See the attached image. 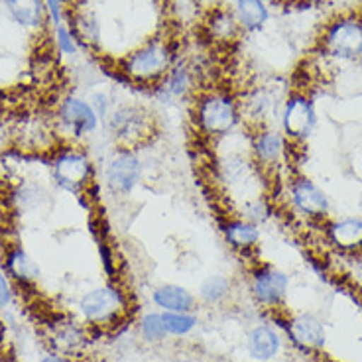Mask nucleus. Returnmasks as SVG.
Segmentation results:
<instances>
[{"instance_id":"nucleus-5","label":"nucleus","mask_w":362,"mask_h":362,"mask_svg":"<svg viewBox=\"0 0 362 362\" xmlns=\"http://www.w3.org/2000/svg\"><path fill=\"white\" fill-rule=\"evenodd\" d=\"M97 168L87 150L77 146L62 148L52 162V180L69 195H81L95 181Z\"/></svg>"},{"instance_id":"nucleus-4","label":"nucleus","mask_w":362,"mask_h":362,"mask_svg":"<svg viewBox=\"0 0 362 362\" xmlns=\"http://www.w3.org/2000/svg\"><path fill=\"white\" fill-rule=\"evenodd\" d=\"M146 162L140 150L134 148H115L103 168L105 189L112 197L124 199L130 197L144 181Z\"/></svg>"},{"instance_id":"nucleus-21","label":"nucleus","mask_w":362,"mask_h":362,"mask_svg":"<svg viewBox=\"0 0 362 362\" xmlns=\"http://www.w3.org/2000/svg\"><path fill=\"white\" fill-rule=\"evenodd\" d=\"M235 291V284L233 280L226 276V274H221V272H215V274H207L203 280L199 281L197 286V301L203 303V305H209V308H218L226 303L230 296Z\"/></svg>"},{"instance_id":"nucleus-40","label":"nucleus","mask_w":362,"mask_h":362,"mask_svg":"<svg viewBox=\"0 0 362 362\" xmlns=\"http://www.w3.org/2000/svg\"><path fill=\"white\" fill-rule=\"evenodd\" d=\"M361 211H362V195H361Z\"/></svg>"},{"instance_id":"nucleus-39","label":"nucleus","mask_w":362,"mask_h":362,"mask_svg":"<svg viewBox=\"0 0 362 362\" xmlns=\"http://www.w3.org/2000/svg\"><path fill=\"white\" fill-rule=\"evenodd\" d=\"M303 2H311V4H315V2H327V0H303Z\"/></svg>"},{"instance_id":"nucleus-22","label":"nucleus","mask_w":362,"mask_h":362,"mask_svg":"<svg viewBox=\"0 0 362 362\" xmlns=\"http://www.w3.org/2000/svg\"><path fill=\"white\" fill-rule=\"evenodd\" d=\"M205 26H207L209 37L218 44H230L243 32L233 8H226V6H215L211 10Z\"/></svg>"},{"instance_id":"nucleus-28","label":"nucleus","mask_w":362,"mask_h":362,"mask_svg":"<svg viewBox=\"0 0 362 362\" xmlns=\"http://www.w3.org/2000/svg\"><path fill=\"white\" fill-rule=\"evenodd\" d=\"M252 165L254 162H245L243 154H228L218 163V173H221V180L225 181L228 187H238L248 180V172Z\"/></svg>"},{"instance_id":"nucleus-36","label":"nucleus","mask_w":362,"mask_h":362,"mask_svg":"<svg viewBox=\"0 0 362 362\" xmlns=\"http://www.w3.org/2000/svg\"><path fill=\"white\" fill-rule=\"evenodd\" d=\"M168 362H195V358H191L189 354H175V356H172Z\"/></svg>"},{"instance_id":"nucleus-6","label":"nucleus","mask_w":362,"mask_h":362,"mask_svg":"<svg viewBox=\"0 0 362 362\" xmlns=\"http://www.w3.org/2000/svg\"><path fill=\"white\" fill-rule=\"evenodd\" d=\"M77 309L89 325H115L128 313V298L120 286L105 284L85 291L77 301Z\"/></svg>"},{"instance_id":"nucleus-30","label":"nucleus","mask_w":362,"mask_h":362,"mask_svg":"<svg viewBox=\"0 0 362 362\" xmlns=\"http://www.w3.org/2000/svg\"><path fill=\"white\" fill-rule=\"evenodd\" d=\"M238 215L240 217L248 218V221H252L258 226H262L272 215V209L268 205V201L260 197V195H252V197H246L240 203V207H238Z\"/></svg>"},{"instance_id":"nucleus-15","label":"nucleus","mask_w":362,"mask_h":362,"mask_svg":"<svg viewBox=\"0 0 362 362\" xmlns=\"http://www.w3.org/2000/svg\"><path fill=\"white\" fill-rule=\"evenodd\" d=\"M243 107V117L245 122H248L252 128L260 127H272L270 122L274 117L280 115L278 109V99L268 87H256L252 89L245 99L240 100Z\"/></svg>"},{"instance_id":"nucleus-3","label":"nucleus","mask_w":362,"mask_h":362,"mask_svg":"<svg viewBox=\"0 0 362 362\" xmlns=\"http://www.w3.org/2000/svg\"><path fill=\"white\" fill-rule=\"evenodd\" d=\"M105 128L117 148L140 150L156 134V117L140 103H122L112 109Z\"/></svg>"},{"instance_id":"nucleus-18","label":"nucleus","mask_w":362,"mask_h":362,"mask_svg":"<svg viewBox=\"0 0 362 362\" xmlns=\"http://www.w3.org/2000/svg\"><path fill=\"white\" fill-rule=\"evenodd\" d=\"M281 337L272 325L258 323L246 333L245 346L248 356L254 362L276 361L281 353Z\"/></svg>"},{"instance_id":"nucleus-25","label":"nucleus","mask_w":362,"mask_h":362,"mask_svg":"<svg viewBox=\"0 0 362 362\" xmlns=\"http://www.w3.org/2000/svg\"><path fill=\"white\" fill-rule=\"evenodd\" d=\"M69 28L79 45L97 47L100 44V24L89 10H77L69 14Z\"/></svg>"},{"instance_id":"nucleus-14","label":"nucleus","mask_w":362,"mask_h":362,"mask_svg":"<svg viewBox=\"0 0 362 362\" xmlns=\"http://www.w3.org/2000/svg\"><path fill=\"white\" fill-rule=\"evenodd\" d=\"M221 235L225 245L238 254H250L260 246L262 230L260 226L240 217V215H230L221 221Z\"/></svg>"},{"instance_id":"nucleus-34","label":"nucleus","mask_w":362,"mask_h":362,"mask_svg":"<svg viewBox=\"0 0 362 362\" xmlns=\"http://www.w3.org/2000/svg\"><path fill=\"white\" fill-rule=\"evenodd\" d=\"M12 298H14V290L10 284V276L0 268V309L8 308L12 303Z\"/></svg>"},{"instance_id":"nucleus-10","label":"nucleus","mask_w":362,"mask_h":362,"mask_svg":"<svg viewBox=\"0 0 362 362\" xmlns=\"http://www.w3.org/2000/svg\"><path fill=\"white\" fill-rule=\"evenodd\" d=\"M248 148H250V158H252L254 165L260 172H274L286 160L288 148H290V140L284 136L280 128H252V134H250V140H248Z\"/></svg>"},{"instance_id":"nucleus-1","label":"nucleus","mask_w":362,"mask_h":362,"mask_svg":"<svg viewBox=\"0 0 362 362\" xmlns=\"http://www.w3.org/2000/svg\"><path fill=\"white\" fill-rule=\"evenodd\" d=\"M195 132L209 142L230 138L245 124L240 99L226 89L203 90L193 105Z\"/></svg>"},{"instance_id":"nucleus-2","label":"nucleus","mask_w":362,"mask_h":362,"mask_svg":"<svg viewBox=\"0 0 362 362\" xmlns=\"http://www.w3.org/2000/svg\"><path fill=\"white\" fill-rule=\"evenodd\" d=\"M177 59V49L172 40L152 37L124 55L118 65L127 81L154 87L168 75Z\"/></svg>"},{"instance_id":"nucleus-26","label":"nucleus","mask_w":362,"mask_h":362,"mask_svg":"<svg viewBox=\"0 0 362 362\" xmlns=\"http://www.w3.org/2000/svg\"><path fill=\"white\" fill-rule=\"evenodd\" d=\"M138 337L146 344H150V346L163 344L170 339L168 331H165L162 311H148V313L140 317V321H138Z\"/></svg>"},{"instance_id":"nucleus-29","label":"nucleus","mask_w":362,"mask_h":362,"mask_svg":"<svg viewBox=\"0 0 362 362\" xmlns=\"http://www.w3.org/2000/svg\"><path fill=\"white\" fill-rule=\"evenodd\" d=\"M163 313V323H165V331L168 335L175 337V339H183L189 337L197 325H199V317L195 311H187V313Z\"/></svg>"},{"instance_id":"nucleus-19","label":"nucleus","mask_w":362,"mask_h":362,"mask_svg":"<svg viewBox=\"0 0 362 362\" xmlns=\"http://www.w3.org/2000/svg\"><path fill=\"white\" fill-rule=\"evenodd\" d=\"M152 303L158 311L168 313H187L197 308V296L181 284H162L152 291Z\"/></svg>"},{"instance_id":"nucleus-20","label":"nucleus","mask_w":362,"mask_h":362,"mask_svg":"<svg viewBox=\"0 0 362 362\" xmlns=\"http://www.w3.org/2000/svg\"><path fill=\"white\" fill-rule=\"evenodd\" d=\"M4 272L8 274L12 280L18 281L22 286H30V284L40 280V276H42V270H40L36 260L18 245H12L6 250Z\"/></svg>"},{"instance_id":"nucleus-12","label":"nucleus","mask_w":362,"mask_h":362,"mask_svg":"<svg viewBox=\"0 0 362 362\" xmlns=\"http://www.w3.org/2000/svg\"><path fill=\"white\" fill-rule=\"evenodd\" d=\"M288 197H290L291 207L301 217L321 221L329 217L331 213V199L323 187H319L315 181L309 180L305 175H298L290 181L288 187Z\"/></svg>"},{"instance_id":"nucleus-24","label":"nucleus","mask_w":362,"mask_h":362,"mask_svg":"<svg viewBox=\"0 0 362 362\" xmlns=\"http://www.w3.org/2000/svg\"><path fill=\"white\" fill-rule=\"evenodd\" d=\"M10 18L26 30H37L47 18L44 0H4Z\"/></svg>"},{"instance_id":"nucleus-11","label":"nucleus","mask_w":362,"mask_h":362,"mask_svg":"<svg viewBox=\"0 0 362 362\" xmlns=\"http://www.w3.org/2000/svg\"><path fill=\"white\" fill-rule=\"evenodd\" d=\"M57 122L71 140H85L89 136L97 134L99 128L103 127V122L89 105V100L77 97V95H69L59 103Z\"/></svg>"},{"instance_id":"nucleus-32","label":"nucleus","mask_w":362,"mask_h":362,"mask_svg":"<svg viewBox=\"0 0 362 362\" xmlns=\"http://www.w3.org/2000/svg\"><path fill=\"white\" fill-rule=\"evenodd\" d=\"M89 105L93 107V110L97 112V117L103 122V127H105V122H107V118L110 117V112L115 109V103L110 99V95L107 90H95V93H90L89 95Z\"/></svg>"},{"instance_id":"nucleus-27","label":"nucleus","mask_w":362,"mask_h":362,"mask_svg":"<svg viewBox=\"0 0 362 362\" xmlns=\"http://www.w3.org/2000/svg\"><path fill=\"white\" fill-rule=\"evenodd\" d=\"M52 343L57 353L64 356H71L85 344V333L81 327H77L75 323H64V325L55 327Z\"/></svg>"},{"instance_id":"nucleus-9","label":"nucleus","mask_w":362,"mask_h":362,"mask_svg":"<svg viewBox=\"0 0 362 362\" xmlns=\"http://www.w3.org/2000/svg\"><path fill=\"white\" fill-rule=\"evenodd\" d=\"M248 291L264 309H278L288 298L290 276L274 264H256L250 270Z\"/></svg>"},{"instance_id":"nucleus-33","label":"nucleus","mask_w":362,"mask_h":362,"mask_svg":"<svg viewBox=\"0 0 362 362\" xmlns=\"http://www.w3.org/2000/svg\"><path fill=\"white\" fill-rule=\"evenodd\" d=\"M47 18L52 20L54 26L65 24V0H44Z\"/></svg>"},{"instance_id":"nucleus-41","label":"nucleus","mask_w":362,"mask_h":362,"mask_svg":"<svg viewBox=\"0 0 362 362\" xmlns=\"http://www.w3.org/2000/svg\"><path fill=\"white\" fill-rule=\"evenodd\" d=\"M99 362H109V361H99Z\"/></svg>"},{"instance_id":"nucleus-17","label":"nucleus","mask_w":362,"mask_h":362,"mask_svg":"<svg viewBox=\"0 0 362 362\" xmlns=\"http://www.w3.org/2000/svg\"><path fill=\"white\" fill-rule=\"evenodd\" d=\"M288 335L303 351H321L327 341L325 325L313 313H298L291 317Z\"/></svg>"},{"instance_id":"nucleus-16","label":"nucleus","mask_w":362,"mask_h":362,"mask_svg":"<svg viewBox=\"0 0 362 362\" xmlns=\"http://www.w3.org/2000/svg\"><path fill=\"white\" fill-rule=\"evenodd\" d=\"M327 240L344 254L362 252V215H346L327 223Z\"/></svg>"},{"instance_id":"nucleus-13","label":"nucleus","mask_w":362,"mask_h":362,"mask_svg":"<svg viewBox=\"0 0 362 362\" xmlns=\"http://www.w3.org/2000/svg\"><path fill=\"white\" fill-rule=\"evenodd\" d=\"M195 83H197V77H195L193 67L187 62L177 59L162 81L152 87V95H154V99L158 103L172 105L175 100L189 99L197 89Z\"/></svg>"},{"instance_id":"nucleus-35","label":"nucleus","mask_w":362,"mask_h":362,"mask_svg":"<svg viewBox=\"0 0 362 362\" xmlns=\"http://www.w3.org/2000/svg\"><path fill=\"white\" fill-rule=\"evenodd\" d=\"M40 362H75L71 356H64V354H45Z\"/></svg>"},{"instance_id":"nucleus-37","label":"nucleus","mask_w":362,"mask_h":362,"mask_svg":"<svg viewBox=\"0 0 362 362\" xmlns=\"http://www.w3.org/2000/svg\"><path fill=\"white\" fill-rule=\"evenodd\" d=\"M356 278L362 281V264H358V266H356Z\"/></svg>"},{"instance_id":"nucleus-23","label":"nucleus","mask_w":362,"mask_h":362,"mask_svg":"<svg viewBox=\"0 0 362 362\" xmlns=\"http://www.w3.org/2000/svg\"><path fill=\"white\" fill-rule=\"evenodd\" d=\"M233 12L240 24V30L248 34L260 32L270 20V8L266 0H235Z\"/></svg>"},{"instance_id":"nucleus-38","label":"nucleus","mask_w":362,"mask_h":362,"mask_svg":"<svg viewBox=\"0 0 362 362\" xmlns=\"http://www.w3.org/2000/svg\"><path fill=\"white\" fill-rule=\"evenodd\" d=\"M207 362H233V361H228V358H209Z\"/></svg>"},{"instance_id":"nucleus-7","label":"nucleus","mask_w":362,"mask_h":362,"mask_svg":"<svg viewBox=\"0 0 362 362\" xmlns=\"http://www.w3.org/2000/svg\"><path fill=\"white\" fill-rule=\"evenodd\" d=\"M278 120L280 130L290 140V144H303L317 127L315 103L305 93H291L281 103Z\"/></svg>"},{"instance_id":"nucleus-31","label":"nucleus","mask_w":362,"mask_h":362,"mask_svg":"<svg viewBox=\"0 0 362 362\" xmlns=\"http://www.w3.org/2000/svg\"><path fill=\"white\" fill-rule=\"evenodd\" d=\"M54 40L55 47L59 49V54L64 55H75L77 49H79V44L73 36L71 28L69 24H59V26H54Z\"/></svg>"},{"instance_id":"nucleus-8","label":"nucleus","mask_w":362,"mask_h":362,"mask_svg":"<svg viewBox=\"0 0 362 362\" xmlns=\"http://www.w3.org/2000/svg\"><path fill=\"white\" fill-rule=\"evenodd\" d=\"M323 54L339 62H354L362 57V20L341 16L327 26L321 37Z\"/></svg>"}]
</instances>
